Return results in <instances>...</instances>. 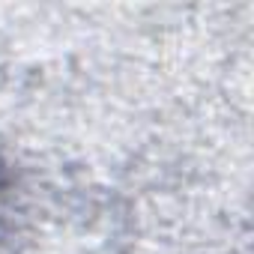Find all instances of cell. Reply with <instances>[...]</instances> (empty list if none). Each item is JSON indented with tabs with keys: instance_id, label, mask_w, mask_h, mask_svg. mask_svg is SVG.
<instances>
[]
</instances>
